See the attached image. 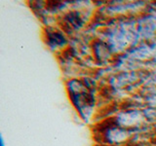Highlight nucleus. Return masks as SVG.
<instances>
[{
	"label": "nucleus",
	"mask_w": 156,
	"mask_h": 146,
	"mask_svg": "<svg viewBox=\"0 0 156 146\" xmlns=\"http://www.w3.org/2000/svg\"><path fill=\"white\" fill-rule=\"evenodd\" d=\"M132 134H133V131L122 128V127H119L113 123L112 126L107 127L102 130L101 134H102V138L107 144L118 145L128 140Z\"/></svg>",
	"instance_id": "1"
},
{
	"label": "nucleus",
	"mask_w": 156,
	"mask_h": 146,
	"mask_svg": "<svg viewBox=\"0 0 156 146\" xmlns=\"http://www.w3.org/2000/svg\"><path fill=\"white\" fill-rule=\"evenodd\" d=\"M45 42L52 50L62 48L67 43V39L62 31L58 29L49 28L45 32Z\"/></svg>",
	"instance_id": "2"
},
{
	"label": "nucleus",
	"mask_w": 156,
	"mask_h": 146,
	"mask_svg": "<svg viewBox=\"0 0 156 146\" xmlns=\"http://www.w3.org/2000/svg\"><path fill=\"white\" fill-rule=\"evenodd\" d=\"M1 146H5V145H4V142H3V140H1Z\"/></svg>",
	"instance_id": "3"
}]
</instances>
